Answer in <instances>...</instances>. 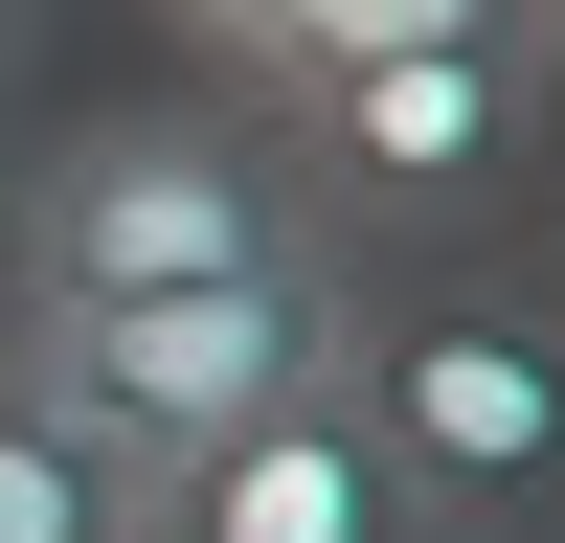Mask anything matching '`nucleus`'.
Listing matches in <instances>:
<instances>
[{
  "mask_svg": "<svg viewBox=\"0 0 565 543\" xmlns=\"http://www.w3.org/2000/svg\"><path fill=\"white\" fill-rule=\"evenodd\" d=\"M362 340H385L362 249L204 272V295H23V317H0V362H23V385L68 407V430L114 453L136 498H159V476H204V453H226V430H271V407L362 385Z\"/></svg>",
  "mask_w": 565,
  "mask_h": 543,
  "instance_id": "nucleus-1",
  "label": "nucleus"
},
{
  "mask_svg": "<svg viewBox=\"0 0 565 543\" xmlns=\"http://www.w3.org/2000/svg\"><path fill=\"white\" fill-rule=\"evenodd\" d=\"M0 249H23V295H204V272H295L340 226L249 91H181V114H68L0 181Z\"/></svg>",
  "mask_w": 565,
  "mask_h": 543,
  "instance_id": "nucleus-2",
  "label": "nucleus"
},
{
  "mask_svg": "<svg viewBox=\"0 0 565 543\" xmlns=\"http://www.w3.org/2000/svg\"><path fill=\"white\" fill-rule=\"evenodd\" d=\"M271 114V159L317 181V226H452V204H498V181L543 159V114H565V23L521 0V23H452V45H362V68H295V91H249Z\"/></svg>",
  "mask_w": 565,
  "mask_h": 543,
  "instance_id": "nucleus-3",
  "label": "nucleus"
},
{
  "mask_svg": "<svg viewBox=\"0 0 565 543\" xmlns=\"http://www.w3.org/2000/svg\"><path fill=\"white\" fill-rule=\"evenodd\" d=\"M362 430L407 476V543H543L565 521V340L543 317H385Z\"/></svg>",
  "mask_w": 565,
  "mask_h": 543,
  "instance_id": "nucleus-4",
  "label": "nucleus"
},
{
  "mask_svg": "<svg viewBox=\"0 0 565 543\" xmlns=\"http://www.w3.org/2000/svg\"><path fill=\"white\" fill-rule=\"evenodd\" d=\"M159 543H407V476L362 430V385H317L271 430H226L204 476H159Z\"/></svg>",
  "mask_w": 565,
  "mask_h": 543,
  "instance_id": "nucleus-5",
  "label": "nucleus"
},
{
  "mask_svg": "<svg viewBox=\"0 0 565 543\" xmlns=\"http://www.w3.org/2000/svg\"><path fill=\"white\" fill-rule=\"evenodd\" d=\"M0 543H159V498H136L114 453L23 385V362H0Z\"/></svg>",
  "mask_w": 565,
  "mask_h": 543,
  "instance_id": "nucleus-6",
  "label": "nucleus"
},
{
  "mask_svg": "<svg viewBox=\"0 0 565 543\" xmlns=\"http://www.w3.org/2000/svg\"><path fill=\"white\" fill-rule=\"evenodd\" d=\"M452 23H521V0H249V23H226V68L295 91V68H362V45H452Z\"/></svg>",
  "mask_w": 565,
  "mask_h": 543,
  "instance_id": "nucleus-7",
  "label": "nucleus"
},
{
  "mask_svg": "<svg viewBox=\"0 0 565 543\" xmlns=\"http://www.w3.org/2000/svg\"><path fill=\"white\" fill-rule=\"evenodd\" d=\"M181 23H204V45H226V23H249V0H181Z\"/></svg>",
  "mask_w": 565,
  "mask_h": 543,
  "instance_id": "nucleus-8",
  "label": "nucleus"
},
{
  "mask_svg": "<svg viewBox=\"0 0 565 543\" xmlns=\"http://www.w3.org/2000/svg\"><path fill=\"white\" fill-rule=\"evenodd\" d=\"M543 340H565V317H543Z\"/></svg>",
  "mask_w": 565,
  "mask_h": 543,
  "instance_id": "nucleus-9",
  "label": "nucleus"
},
{
  "mask_svg": "<svg viewBox=\"0 0 565 543\" xmlns=\"http://www.w3.org/2000/svg\"><path fill=\"white\" fill-rule=\"evenodd\" d=\"M543 23H565V0H543Z\"/></svg>",
  "mask_w": 565,
  "mask_h": 543,
  "instance_id": "nucleus-10",
  "label": "nucleus"
}]
</instances>
